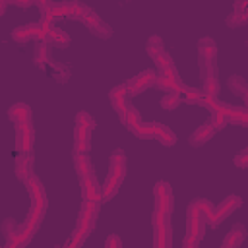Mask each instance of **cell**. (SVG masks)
I'll return each instance as SVG.
<instances>
[{
    "label": "cell",
    "instance_id": "cell-19",
    "mask_svg": "<svg viewBox=\"0 0 248 248\" xmlns=\"http://www.w3.org/2000/svg\"><path fill=\"white\" fill-rule=\"evenodd\" d=\"M74 167H76L79 178L93 174V167H91V161H89V155H87V153L74 151Z\"/></svg>",
    "mask_w": 248,
    "mask_h": 248
},
{
    "label": "cell",
    "instance_id": "cell-29",
    "mask_svg": "<svg viewBox=\"0 0 248 248\" xmlns=\"http://www.w3.org/2000/svg\"><path fill=\"white\" fill-rule=\"evenodd\" d=\"M2 231H4V234H6V240H12V238H14V234H16V231H17L16 221H14L12 217H8V219L2 223Z\"/></svg>",
    "mask_w": 248,
    "mask_h": 248
},
{
    "label": "cell",
    "instance_id": "cell-10",
    "mask_svg": "<svg viewBox=\"0 0 248 248\" xmlns=\"http://www.w3.org/2000/svg\"><path fill=\"white\" fill-rule=\"evenodd\" d=\"M155 78H157L155 70H143V72H140V74H138V76H134L128 83H124V85H126L128 95L143 93L149 85H153V83H155Z\"/></svg>",
    "mask_w": 248,
    "mask_h": 248
},
{
    "label": "cell",
    "instance_id": "cell-17",
    "mask_svg": "<svg viewBox=\"0 0 248 248\" xmlns=\"http://www.w3.org/2000/svg\"><path fill=\"white\" fill-rule=\"evenodd\" d=\"M157 124L159 122H136V124H130V132L138 138H155L157 136Z\"/></svg>",
    "mask_w": 248,
    "mask_h": 248
},
{
    "label": "cell",
    "instance_id": "cell-21",
    "mask_svg": "<svg viewBox=\"0 0 248 248\" xmlns=\"http://www.w3.org/2000/svg\"><path fill=\"white\" fill-rule=\"evenodd\" d=\"M16 174H17V178L19 180H27L33 172H31V159H29V155H19V157H16Z\"/></svg>",
    "mask_w": 248,
    "mask_h": 248
},
{
    "label": "cell",
    "instance_id": "cell-15",
    "mask_svg": "<svg viewBox=\"0 0 248 248\" xmlns=\"http://www.w3.org/2000/svg\"><path fill=\"white\" fill-rule=\"evenodd\" d=\"M8 118L14 122V124H19V122H31V108L25 105V103H16L8 108Z\"/></svg>",
    "mask_w": 248,
    "mask_h": 248
},
{
    "label": "cell",
    "instance_id": "cell-27",
    "mask_svg": "<svg viewBox=\"0 0 248 248\" xmlns=\"http://www.w3.org/2000/svg\"><path fill=\"white\" fill-rule=\"evenodd\" d=\"M180 95H182V97L186 99V103H190V105L202 103V89H198V87H188V85H186Z\"/></svg>",
    "mask_w": 248,
    "mask_h": 248
},
{
    "label": "cell",
    "instance_id": "cell-28",
    "mask_svg": "<svg viewBox=\"0 0 248 248\" xmlns=\"http://www.w3.org/2000/svg\"><path fill=\"white\" fill-rule=\"evenodd\" d=\"M209 124L213 126V130H215V132H219V130H223L229 122H227V118H225L221 112H213V114H211V118H209Z\"/></svg>",
    "mask_w": 248,
    "mask_h": 248
},
{
    "label": "cell",
    "instance_id": "cell-8",
    "mask_svg": "<svg viewBox=\"0 0 248 248\" xmlns=\"http://www.w3.org/2000/svg\"><path fill=\"white\" fill-rule=\"evenodd\" d=\"M12 39L17 41V43H29V41L43 43L45 41V31L41 29L39 23H25V25H19L12 31Z\"/></svg>",
    "mask_w": 248,
    "mask_h": 248
},
{
    "label": "cell",
    "instance_id": "cell-32",
    "mask_svg": "<svg viewBox=\"0 0 248 248\" xmlns=\"http://www.w3.org/2000/svg\"><path fill=\"white\" fill-rule=\"evenodd\" d=\"M182 248H198V242H194V240H190V238L184 236V240H182Z\"/></svg>",
    "mask_w": 248,
    "mask_h": 248
},
{
    "label": "cell",
    "instance_id": "cell-23",
    "mask_svg": "<svg viewBox=\"0 0 248 248\" xmlns=\"http://www.w3.org/2000/svg\"><path fill=\"white\" fill-rule=\"evenodd\" d=\"M221 85H219V79L217 78H205L203 79V89H202V97H217Z\"/></svg>",
    "mask_w": 248,
    "mask_h": 248
},
{
    "label": "cell",
    "instance_id": "cell-12",
    "mask_svg": "<svg viewBox=\"0 0 248 248\" xmlns=\"http://www.w3.org/2000/svg\"><path fill=\"white\" fill-rule=\"evenodd\" d=\"M81 198L83 202H101V186L95 180V174L81 178Z\"/></svg>",
    "mask_w": 248,
    "mask_h": 248
},
{
    "label": "cell",
    "instance_id": "cell-33",
    "mask_svg": "<svg viewBox=\"0 0 248 248\" xmlns=\"http://www.w3.org/2000/svg\"><path fill=\"white\" fill-rule=\"evenodd\" d=\"M6 8H8V2H6V0H0V16H4Z\"/></svg>",
    "mask_w": 248,
    "mask_h": 248
},
{
    "label": "cell",
    "instance_id": "cell-22",
    "mask_svg": "<svg viewBox=\"0 0 248 248\" xmlns=\"http://www.w3.org/2000/svg\"><path fill=\"white\" fill-rule=\"evenodd\" d=\"M155 140H159V141H161L163 145H167V147H170V145L176 143L174 132H172L169 126H165V124H157V136H155Z\"/></svg>",
    "mask_w": 248,
    "mask_h": 248
},
{
    "label": "cell",
    "instance_id": "cell-13",
    "mask_svg": "<svg viewBox=\"0 0 248 248\" xmlns=\"http://www.w3.org/2000/svg\"><path fill=\"white\" fill-rule=\"evenodd\" d=\"M248 21V2L238 0L234 2V10L227 16V25L229 27H240Z\"/></svg>",
    "mask_w": 248,
    "mask_h": 248
},
{
    "label": "cell",
    "instance_id": "cell-9",
    "mask_svg": "<svg viewBox=\"0 0 248 248\" xmlns=\"http://www.w3.org/2000/svg\"><path fill=\"white\" fill-rule=\"evenodd\" d=\"M33 124L31 122H19L16 124V147L21 155H27L33 147Z\"/></svg>",
    "mask_w": 248,
    "mask_h": 248
},
{
    "label": "cell",
    "instance_id": "cell-3",
    "mask_svg": "<svg viewBox=\"0 0 248 248\" xmlns=\"http://www.w3.org/2000/svg\"><path fill=\"white\" fill-rule=\"evenodd\" d=\"M205 217L203 213L198 209V205L192 202L190 207H188V217H186V238L194 240L200 244L203 232H205Z\"/></svg>",
    "mask_w": 248,
    "mask_h": 248
},
{
    "label": "cell",
    "instance_id": "cell-20",
    "mask_svg": "<svg viewBox=\"0 0 248 248\" xmlns=\"http://www.w3.org/2000/svg\"><path fill=\"white\" fill-rule=\"evenodd\" d=\"M45 43H48V45H58V46H66V45H70V35L66 33V31H62V29H58V27H50L48 31H46V35H45Z\"/></svg>",
    "mask_w": 248,
    "mask_h": 248
},
{
    "label": "cell",
    "instance_id": "cell-1",
    "mask_svg": "<svg viewBox=\"0 0 248 248\" xmlns=\"http://www.w3.org/2000/svg\"><path fill=\"white\" fill-rule=\"evenodd\" d=\"M124 176H126V155L122 149H116L110 157V170L101 186V202H108L110 198H114L120 184L124 182Z\"/></svg>",
    "mask_w": 248,
    "mask_h": 248
},
{
    "label": "cell",
    "instance_id": "cell-26",
    "mask_svg": "<svg viewBox=\"0 0 248 248\" xmlns=\"http://www.w3.org/2000/svg\"><path fill=\"white\" fill-rule=\"evenodd\" d=\"M229 87L236 95H246V91H248V85H246L244 78H240V76H231L229 78Z\"/></svg>",
    "mask_w": 248,
    "mask_h": 248
},
{
    "label": "cell",
    "instance_id": "cell-34",
    "mask_svg": "<svg viewBox=\"0 0 248 248\" xmlns=\"http://www.w3.org/2000/svg\"><path fill=\"white\" fill-rule=\"evenodd\" d=\"M14 4H16V6H21V8H27V6H33L35 2H17V0H16Z\"/></svg>",
    "mask_w": 248,
    "mask_h": 248
},
{
    "label": "cell",
    "instance_id": "cell-5",
    "mask_svg": "<svg viewBox=\"0 0 248 248\" xmlns=\"http://www.w3.org/2000/svg\"><path fill=\"white\" fill-rule=\"evenodd\" d=\"M78 19H79V21H81V23H83L95 37H99V39H108V37L112 35V29H110V27H108V25H107V23H105V21H103V19L89 8V6H87V10H85Z\"/></svg>",
    "mask_w": 248,
    "mask_h": 248
},
{
    "label": "cell",
    "instance_id": "cell-4",
    "mask_svg": "<svg viewBox=\"0 0 248 248\" xmlns=\"http://www.w3.org/2000/svg\"><path fill=\"white\" fill-rule=\"evenodd\" d=\"M147 54L151 56V60L155 62V66L163 72V70H167V68H170V66H174L172 64V58H170V54L165 50V46H163V41H161V37L159 35H153V37H149V41H147Z\"/></svg>",
    "mask_w": 248,
    "mask_h": 248
},
{
    "label": "cell",
    "instance_id": "cell-30",
    "mask_svg": "<svg viewBox=\"0 0 248 248\" xmlns=\"http://www.w3.org/2000/svg\"><path fill=\"white\" fill-rule=\"evenodd\" d=\"M234 165H236V167H240V169L248 167V149H242V151L234 157Z\"/></svg>",
    "mask_w": 248,
    "mask_h": 248
},
{
    "label": "cell",
    "instance_id": "cell-35",
    "mask_svg": "<svg viewBox=\"0 0 248 248\" xmlns=\"http://www.w3.org/2000/svg\"><path fill=\"white\" fill-rule=\"evenodd\" d=\"M221 248H227V246H221Z\"/></svg>",
    "mask_w": 248,
    "mask_h": 248
},
{
    "label": "cell",
    "instance_id": "cell-25",
    "mask_svg": "<svg viewBox=\"0 0 248 248\" xmlns=\"http://www.w3.org/2000/svg\"><path fill=\"white\" fill-rule=\"evenodd\" d=\"M35 62L41 66V64H50V45L48 43H39L37 45V50H35Z\"/></svg>",
    "mask_w": 248,
    "mask_h": 248
},
{
    "label": "cell",
    "instance_id": "cell-18",
    "mask_svg": "<svg viewBox=\"0 0 248 248\" xmlns=\"http://www.w3.org/2000/svg\"><path fill=\"white\" fill-rule=\"evenodd\" d=\"M244 236H246V229H244V225H234L229 232H227V236H225V240H223V246H227V248H238L240 244H242V240H244Z\"/></svg>",
    "mask_w": 248,
    "mask_h": 248
},
{
    "label": "cell",
    "instance_id": "cell-16",
    "mask_svg": "<svg viewBox=\"0 0 248 248\" xmlns=\"http://www.w3.org/2000/svg\"><path fill=\"white\" fill-rule=\"evenodd\" d=\"M213 134H215V130H213V126H211L209 120H207L205 124H202L200 128H196V132L190 136V145H192V147H200V145H203L205 141H209V140L213 138Z\"/></svg>",
    "mask_w": 248,
    "mask_h": 248
},
{
    "label": "cell",
    "instance_id": "cell-6",
    "mask_svg": "<svg viewBox=\"0 0 248 248\" xmlns=\"http://www.w3.org/2000/svg\"><path fill=\"white\" fill-rule=\"evenodd\" d=\"M242 205V200L238 198V196H227L217 207H213V211H211V215H209V219H207V225H211V227H217L221 221H225L234 209H238Z\"/></svg>",
    "mask_w": 248,
    "mask_h": 248
},
{
    "label": "cell",
    "instance_id": "cell-7",
    "mask_svg": "<svg viewBox=\"0 0 248 248\" xmlns=\"http://www.w3.org/2000/svg\"><path fill=\"white\" fill-rule=\"evenodd\" d=\"M155 85H157L161 91H165V93H170V91L182 93V89L186 87V85L182 83V79H180V76H178V72H176L174 66H170V68L159 72L157 78H155Z\"/></svg>",
    "mask_w": 248,
    "mask_h": 248
},
{
    "label": "cell",
    "instance_id": "cell-2",
    "mask_svg": "<svg viewBox=\"0 0 248 248\" xmlns=\"http://www.w3.org/2000/svg\"><path fill=\"white\" fill-rule=\"evenodd\" d=\"M95 130V120L89 112L76 114V128H74V151L87 153L91 147V132Z\"/></svg>",
    "mask_w": 248,
    "mask_h": 248
},
{
    "label": "cell",
    "instance_id": "cell-24",
    "mask_svg": "<svg viewBox=\"0 0 248 248\" xmlns=\"http://www.w3.org/2000/svg\"><path fill=\"white\" fill-rule=\"evenodd\" d=\"M180 101H182V95L178 91H170V93H165L161 97V107L167 108V110H172L180 105Z\"/></svg>",
    "mask_w": 248,
    "mask_h": 248
},
{
    "label": "cell",
    "instance_id": "cell-31",
    "mask_svg": "<svg viewBox=\"0 0 248 248\" xmlns=\"http://www.w3.org/2000/svg\"><path fill=\"white\" fill-rule=\"evenodd\" d=\"M105 248H122V240L116 234H108L105 240Z\"/></svg>",
    "mask_w": 248,
    "mask_h": 248
},
{
    "label": "cell",
    "instance_id": "cell-14",
    "mask_svg": "<svg viewBox=\"0 0 248 248\" xmlns=\"http://www.w3.org/2000/svg\"><path fill=\"white\" fill-rule=\"evenodd\" d=\"M200 62H215L217 60V45L211 37H203L198 41Z\"/></svg>",
    "mask_w": 248,
    "mask_h": 248
},
{
    "label": "cell",
    "instance_id": "cell-11",
    "mask_svg": "<svg viewBox=\"0 0 248 248\" xmlns=\"http://www.w3.org/2000/svg\"><path fill=\"white\" fill-rule=\"evenodd\" d=\"M126 97H128V91H126V85L124 83H120V85H114L112 89H110V93H108V99H110V105H112V108L116 110V114L120 116V122L122 124H126V110H128V101H126Z\"/></svg>",
    "mask_w": 248,
    "mask_h": 248
}]
</instances>
